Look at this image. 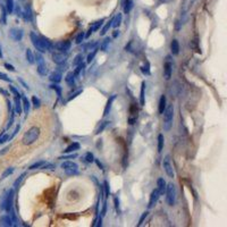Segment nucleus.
Segmentation results:
<instances>
[{
	"label": "nucleus",
	"mask_w": 227,
	"mask_h": 227,
	"mask_svg": "<svg viewBox=\"0 0 227 227\" xmlns=\"http://www.w3.org/2000/svg\"><path fill=\"white\" fill-rule=\"evenodd\" d=\"M39 135H40V129H39V127L33 126V127H31L27 132H25V134L23 135V139H22V143H23L24 145H30V144L34 143V142L38 140Z\"/></svg>",
	"instance_id": "f257e3e1"
},
{
	"label": "nucleus",
	"mask_w": 227,
	"mask_h": 227,
	"mask_svg": "<svg viewBox=\"0 0 227 227\" xmlns=\"http://www.w3.org/2000/svg\"><path fill=\"white\" fill-rule=\"evenodd\" d=\"M164 131L168 132L173 126V118H174V106L169 105L166 106L164 110Z\"/></svg>",
	"instance_id": "f03ea898"
},
{
	"label": "nucleus",
	"mask_w": 227,
	"mask_h": 227,
	"mask_svg": "<svg viewBox=\"0 0 227 227\" xmlns=\"http://www.w3.org/2000/svg\"><path fill=\"white\" fill-rule=\"evenodd\" d=\"M60 167L65 170L66 175L73 176V175H77V174H79V165H77L76 162H74V161L66 160V161H64V162L61 164Z\"/></svg>",
	"instance_id": "7ed1b4c3"
},
{
	"label": "nucleus",
	"mask_w": 227,
	"mask_h": 227,
	"mask_svg": "<svg viewBox=\"0 0 227 227\" xmlns=\"http://www.w3.org/2000/svg\"><path fill=\"white\" fill-rule=\"evenodd\" d=\"M35 61H36V67H38V72L40 75H46L47 74V66H46V59L43 58L41 52H36L34 55Z\"/></svg>",
	"instance_id": "20e7f679"
},
{
	"label": "nucleus",
	"mask_w": 227,
	"mask_h": 227,
	"mask_svg": "<svg viewBox=\"0 0 227 227\" xmlns=\"http://www.w3.org/2000/svg\"><path fill=\"white\" fill-rule=\"evenodd\" d=\"M167 194L166 199H167V203L169 206H174L175 205V201H176V189H175V185L173 183H169L166 187V192Z\"/></svg>",
	"instance_id": "39448f33"
},
{
	"label": "nucleus",
	"mask_w": 227,
	"mask_h": 227,
	"mask_svg": "<svg viewBox=\"0 0 227 227\" xmlns=\"http://www.w3.org/2000/svg\"><path fill=\"white\" fill-rule=\"evenodd\" d=\"M13 201H14V190L10 189V190L6 193V195L3 197L1 208L5 209L6 211H9V210L13 208Z\"/></svg>",
	"instance_id": "423d86ee"
},
{
	"label": "nucleus",
	"mask_w": 227,
	"mask_h": 227,
	"mask_svg": "<svg viewBox=\"0 0 227 227\" xmlns=\"http://www.w3.org/2000/svg\"><path fill=\"white\" fill-rule=\"evenodd\" d=\"M30 38H31L32 44L35 47V49H36L39 52H41V53H43V52H47V50L44 49V47H43V46H42V43H41V39H40V36H39V35H36L34 32H31V34H30Z\"/></svg>",
	"instance_id": "0eeeda50"
},
{
	"label": "nucleus",
	"mask_w": 227,
	"mask_h": 227,
	"mask_svg": "<svg viewBox=\"0 0 227 227\" xmlns=\"http://www.w3.org/2000/svg\"><path fill=\"white\" fill-rule=\"evenodd\" d=\"M162 166H164V169H165L166 174L168 175V177L173 178L174 177V169H173V166H172V164L169 161V157L168 156L165 158V160L162 162Z\"/></svg>",
	"instance_id": "6e6552de"
},
{
	"label": "nucleus",
	"mask_w": 227,
	"mask_h": 227,
	"mask_svg": "<svg viewBox=\"0 0 227 227\" xmlns=\"http://www.w3.org/2000/svg\"><path fill=\"white\" fill-rule=\"evenodd\" d=\"M9 36H10V39H13L14 41H20V40L23 39V31L19 30V28L13 27V28H10V31H9Z\"/></svg>",
	"instance_id": "1a4fd4ad"
},
{
	"label": "nucleus",
	"mask_w": 227,
	"mask_h": 227,
	"mask_svg": "<svg viewBox=\"0 0 227 227\" xmlns=\"http://www.w3.org/2000/svg\"><path fill=\"white\" fill-rule=\"evenodd\" d=\"M56 49L59 50L60 52H67L68 50H71L72 47V42L71 41H60L58 43H56Z\"/></svg>",
	"instance_id": "9d476101"
},
{
	"label": "nucleus",
	"mask_w": 227,
	"mask_h": 227,
	"mask_svg": "<svg viewBox=\"0 0 227 227\" xmlns=\"http://www.w3.org/2000/svg\"><path fill=\"white\" fill-rule=\"evenodd\" d=\"M52 60H53V63H56L57 65H61V64L66 63L67 56L65 55V52H55V53L52 55Z\"/></svg>",
	"instance_id": "9b49d317"
},
{
	"label": "nucleus",
	"mask_w": 227,
	"mask_h": 227,
	"mask_svg": "<svg viewBox=\"0 0 227 227\" xmlns=\"http://www.w3.org/2000/svg\"><path fill=\"white\" fill-rule=\"evenodd\" d=\"M159 197H160V194H159L158 190H153V191L151 192L150 200H149V205H148V208H149V209H151V208H153V207L156 206V203L158 202Z\"/></svg>",
	"instance_id": "f8f14e48"
},
{
	"label": "nucleus",
	"mask_w": 227,
	"mask_h": 227,
	"mask_svg": "<svg viewBox=\"0 0 227 227\" xmlns=\"http://www.w3.org/2000/svg\"><path fill=\"white\" fill-rule=\"evenodd\" d=\"M22 15H23V17H24L25 20H27V22H31V20H32L33 14H32V9H31L30 5H26V6H25V8H24Z\"/></svg>",
	"instance_id": "ddd939ff"
},
{
	"label": "nucleus",
	"mask_w": 227,
	"mask_h": 227,
	"mask_svg": "<svg viewBox=\"0 0 227 227\" xmlns=\"http://www.w3.org/2000/svg\"><path fill=\"white\" fill-rule=\"evenodd\" d=\"M40 39H41L42 46L44 47V49H46L47 51H52V50H53L55 46L51 43V41H50L49 39H47V38H44V36H40Z\"/></svg>",
	"instance_id": "4468645a"
},
{
	"label": "nucleus",
	"mask_w": 227,
	"mask_h": 227,
	"mask_svg": "<svg viewBox=\"0 0 227 227\" xmlns=\"http://www.w3.org/2000/svg\"><path fill=\"white\" fill-rule=\"evenodd\" d=\"M116 94H114L109 99H108V101H107V105H106V107H105V110H104V117H106V116H108L109 113H110V110H112V106H113V102L115 101V99H116Z\"/></svg>",
	"instance_id": "2eb2a0df"
},
{
	"label": "nucleus",
	"mask_w": 227,
	"mask_h": 227,
	"mask_svg": "<svg viewBox=\"0 0 227 227\" xmlns=\"http://www.w3.org/2000/svg\"><path fill=\"white\" fill-rule=\"evenodd\" d=\"M0 225L6 227H11L14 226V223H13V220H11L9 215H5V216H2L0 218Z\"/></svg>",
	"instance_id": "dca6fc26"
},
{
	"label": "nucleus",
	"mask_w": 227,
	"mask_h": 227,
	"mask_svg": "<svg viewBox=\"0 0 227 227\" xmlns=\"http://www.w3.org/2000/svg\"><path fill=\"white\" fill-rule=\"evenodd\" d=\"M157 185H158V192H159V194H164L165 192H166V187H167V183H166V181L164 179V178H159L158 181H157Z\"/></svg>",
	"instance_id": "f3484780"
},
{
	"label": "nucleus",
	"mask_w": 227,
	"mask_h": 227,
	"mask_svg": "<svg viewBox=\"0 0 227 227\" xmlns=\"http://www.w3.org/2000/svg\"><path fill=\"white\" fill-rule=\"evenodd\" d=\"M172 73H173V65H172L169 61H167V63L165 64V72H164L165 79H166V80H169V79L172 77Z\"/></svg>",
	"instance_id": "a211bd4d"
},
{
	"label": "nucleus",
	"mask_w": 227,
	"mask_h": 227,
	"mask_svg": "<svg viewBox=\"0 0 227 227\" xmlns=\"http://www.w3.org/2000/svg\"><path fill=\"white\" fill-rule=\"evenodd\" d=\"M121 19H123V16H121L120 13H118V14L115 15V17L112 19V26H113L114 28L118 27V26L121 24Z\"/></svg>",
	"instance_id": "6ab92c4d"
},
{
	"label": "nucleus",
	"mask_w": 227,
	"mask_h": 227,
	"mask_svg": "<svg viewBox=\"0 0 227 227\" xmlns=\"http://www.w3.org/2000/svg\"><path fill=\"white\" fill-rule=\"evenodd\" d=\"M65 81H66V83L69 86H73L75 84V75H74V73L73 72H68L66 77H65Z\"/></svg>",
	"instance_id": "aec40b11"
},
{
	"label": "nucleus",
	"mask_w": 227,
	"mask_h": 227,
	"mask_svg": "<svg viewBox=\"0 0 227 227\" xmlns=\"http://www.w3.org/2000/svg\"><path fill=\"white\" fill-rule=\"evenodd\" d=\"M166 104H167L166 96H161V97H160V100H159V107H158L159 114L164 113V110L166 109Z\"/></svg>",
	"instance_id": "412c9836"
},
{
	"label": "nucleus",
	"mask_w": 227,
	"mask_h": 227,
	"mask_svg": "<svg viewBox=\"0 0 227 227\" xmlns=\"http://www.w3.org/2000/svg\"><path fill=\"white\" fill-rule=\"evenodd\" d=\"M170 49L173 55H178L179 53V43L177 40H173L170 43Z\"/></svg>",
	"instance_id": "4be33fe9"
},
{
	"label": "nucleus",
	"mask_w": 227,
	"mask_h": 227,
	"mask_svg": "<svg viewBox=\"0 0 227 227\" xmlns=\"http://www.w3.org/2000/svg\"><path fill=\"white\" fill-rule=\"evenodd\" d=\"M22 107H23V110H24V113L28 114L30 112V107H31V104H30V101H28V99L26 98V97H23L22 98Z\"/></svg>",
	"instance_id": "5701e85b"
},
{
	"label": "nucleus",
	"mask_w": 227,
	"mask_h": 227,
	"mask_svg": "<svg viewBox=\"0 0 227 227\" xmlns=\"http://www.w3.org/2000/svg\"><path fill=\"white\" fill-rule=\"evenodd\" d=\"M80 143H77V142H74V143H72L71 145H68L65 150H64V152L65 153H71V152H73V151H76V150H79L80 149Z\"/></svg>",
	"instance_id": "b1692460"
},
{
	"label": "nucleus",
	"mask_w": 227,
	"mask_h": 227,
	"mask_svg": "<svg viewBox=\"0 0 227 227\" xmlns=\"http://www.w3.org/2000/svg\"><path fill=\"white\" fill-rule=\"evenodd\" d=\"M25 56H26V60L28 64H34L35 63V58H34V53L32 52L31 49H26V52H25Z\"/></svg>",
	"instance_id": "393cba45"
},
{
	"label": "nucleus",
	"mask_w": 227,
	"mask_h": 227,
	"mask_svg": "<svg viewBox=\"0 0 227 227\" xmlns=\"http://www.w3.org/2000/svg\"><path fill=\"white\" fill-rule=\"evenodd\" d=\"M61 77H63V75L60 72H55L50 75V81L53 83H59L61 81Z\"/></svg>",
	"instance_id": "a878e982"
},
{
	"label": "nucleus",
	"mask_w": 227,
	"mask_h": 227,
	"mask_svg": "<svg viewBox=\"0 0 227 227\" xmlns=\"http://www.w3.org/2000/svg\"><path fill=\"white\" fill-rule=\"evenodd\" d=\"M144 91H145V82H142L141 84V92H140V105L143 106L145 104V94H144Z\"/></svg>",
	"instance_id": "bb28decb"
},
{
	"label": "nucleus",
	"mask_w": 227,
	"mask_h": 227,
	"mask_svg": "<svg viewBox=\"0 0 227 227\" xmlns=\"http://www.w3.org/2000/svg\"><path fill=\"white\" fill-rule=\"evenodd\" d=\"M22 110H23V108H22V100H20V97H16L15 98V112L16 114H19L22 113Z\"/></svg>",
	"instance_id": "cd10ccee"
},
{
	"label": "nucleus",
	"mask_w": 227,
	"mask_h": 227,
	"mask_svg": "<svg viewBox=\"0 0 227 227\" xmlns=\"http://www.w3.org/2000/svg\"><path fill=\"white\" fill-rule=\"evenodd\" d=\"M132 8H133V0H125L124 1V11H125V14L131 13Z\"/></svg>",
	"instance_id": "c85d7f7f"
},
{
	"label": "nucleus",
	"mask_w": 227,
	"mask_h": 227,
	"mask_svg": "<svg viewBox=\"0 0 227 227\" xmlns=\"http://www.w3.org/2000/svg\"><path fill=\"white\" fill-rule=\"evenodd\" d=\"M104 20H105V19H100V20L96 22V23H94V24H93V25H92V26H91L89 30H90V31H92V33H93V32H97V31H99V30H100V27H101V26H102V24H104Z\"/></svg>",
	"instance_id": "c756f323"
},
{
	"label": "nucleus",
	"mask_w": 227,
	"mask_h": 227,
	"mask_svg": "<svg viewBox=\"0 0 227 227\" xmlns=\"http://www.w3.org/2000/svg\"><path fill=\"white\" fill-rule=\"evenodd\" d=\"M108 124H109V121L108 120H104V121H101L100 123V125L98 126V128L96 129V134L98 135V134H100V133H102L104 132V129L108 126Z\"/></svg>",
	"instance_id": "7c9ffc66"
},
{
	"label": "nucleus",
	"mask_w": 227,
	"mask_h": 227,
	"mask_svg": "<svg viewBox=\"0 0 227 227\" xmlns=\"http://www.w3.org/2000/svg\"><path fill=\"white\" fill-rule=\"evenodd\" d=\"M0 9H1V23L5 25L7 23V10L3 5H0Z\"/></svg>",
	"instance_id": "2f4dec72"
},
{
	"label": "nucleus",
	"mask_w": 227,
	"mask_h": 227,
	"mask_svg": "<svg viewBox=\"0 0 227 227\" xmlns=\"http://www.w3.org/2000/svg\"><path fill=\"white\" fill-rule=\"evenodd\" d=\"M164 144H165V137H164L162 134H159V136H158V152L162 151Z\"/></svg>",
	"instance_id": "473e14b6"
},
{
	"label": "nucleus",
	"mask_w": 227,
	"mask_h": 227,
	"mask_svg": "<svg viewBox=\"0 0 227 227\" xmlns=\"http://www.w3.org/2000/svg\"><path fill=\"white\" fill-rule=\"evenodd\" d=\"M6 10L8 14H13L14 11V0H6Z\"/></svg>",
	"instance_id": "72a5a7b5"
},
{
	"label": "nucleus",
	"mask_w": 227,
	"mask_h": 227,
	"mask_svg": "<svg viewBox=\"0 0 227 227\" xmlns=\"http://www.w3.org/2000/svg\"><path fill=\"white\" fill-rule=\"evenodd\" d=\"M46 162H47V161H44V160H40V161L34 162L33 165H31V166L28 167V169H30V170H34V169H36V168H41Z\"/></svg>",
	"instance_id": "f704fd0d"
},
{
	"label": "nucleus",
	"mask_w": 227,
	"mask_h": 227,
	"mask_svg": "<svg viewBox=\"0 0 227 227\" xmlns=\"http://www.w3.org/2000/svg\"><path fill=\"white\" fill-rule=\"evenodd\" d=\"M26 176V173H23L15 182H14V189H18V186L22 184V182H23V179H24V177Z\"/></svg>",
	"instance_id": "c9c22d12"
},
{
	"label": "nucleus",
	"mask_w": 227,
	"mask_h": 227,
	"mask_svg": "<svg viewBox=\"0 0 227 227\" xmlns=\"http://www.w3.org/2000/svg\"><path fill=\"white\" fill-rule=\"evenodd\" d=\"M109 43H110V39H109V38H106V39L104 40L102 44L100 46V49H101L102 51H107V49H108V46H109Z\"/></svg>",
	"instance_id": "e433bc0d"
},
{
	"label": "nucleus",
	"mask_w": 227,
	"mask_h": 227,
	"mask_svg": "<svg viewBox=\"0 0 227 227\" xmlns=\"http://www.w3.org/2000/svg\"><path fill=\"white\" fill-rule=\"evenodd\" d=\"M98 50H99L98 48H94V49L92 50V52H90V53H89V56H88V63H89V64H90V63H91V61L94 59L96 55L98 53Z\"/></svg>",
	"instance_id": "4c0bfd02"
},
{
	"label": "nucleus",
	"mask_w": 227,
	"mask_h": 227,
	"mask_svg": "<svg viewBox=\"0 0 227 227\" xmlns=\"http://www.w3.org/2000/svg\"><path fill=\"white\" fill-rule=\"evenodd\" d=\"M14 173V168L13 167H9V168H7L3 173H2V175H1V179H5L6 177H8L9 175H11Z\"/></svg>",
	"instance_id": "58836bf2"
},
{
	"label": "nucleus",
	"mask_w": 227,
	"mask_h": 227,
	"mask_svg": "<svg viewBox=\"0 0 227 227\" xmlns=\"http://www.w3.org/2000/svg\"><path fill=\"white\" fill-rule=\"evenodd\" d=\"M112 27V20H109L108 23H106V25L102 27V30L100 31V35H105L107 32H108V30Z\"/></svg>",
	"instance_id": "ea45409f"
},
{
	"label": "nucleus",
	"mask_w": 227,
	"mask_h": 227,
	"mask_svg": "<svg viewBox=\"0 0 227 227\" xmlns=\"http://www.w3.org/2000/svg\"><path fill=\"white\" fill-rule=\"evenodd\" d=\"M82 59H83V56H82V53H79V55H76V56H75V58H74V60H73V66H77L79 64H81V63H82Z\"/></svg>",
	"instance_id": "a19ab883"
},
{
	"label": "nucleus",
	"mask_w": 227,
	"mask_h": 227,
	"mask_svg": "<svg viewBox=\"0 0 227 227\" xmlns=\"http://www.w3.org/2000/svg\"><path fill=\"white\" fill-rule=\"evenodd\" d=\"M84 67H85V64H84L83 61H82L81 64H79V65L76 66V69L74 71V75H75V76H79V75H80V73H81V71H82Z\"/></svg>",
	"instance_id": "79ce46f5"
},
{
	"label": "nucleus",
	"mask_w": 227,
	"mask_h": 227,
	"mask_svg": "<svg viewBox=\"0 0 227 227\" xmlns=\"http://www.w3.org/2000/svg\"><path fill=\"white\" fill-rule=\"evenodd\" d=\"M84 38H85V34H84V32H81V33H80V34L76 36V39H75V43H76V44H81V43L83 42Z\"/></svg>",
	"instance_id": "37998d69"
},
{
	"label": "nucleus",
	"mask_w": 227,
	"mask_h": 227,
	"mask_svg": "<svg viewBox=\"0 0 227 227\" xmlns=\"http://www.w3.org/2000/svg\"><path fill=\"white\" fill-rule=\"evenodd\" d=\"M32 104H33V107H34V108H40V106H41L39 98H36L35 96L32 97Z\"/></svg>",
	"instance_id": "c03bdc74"
},
{
	"label": "nucleus",
	"mask_w": 227,
	"mask_h": 227,
	"mask_svg": "<svg viewBox=\"0 0 227 227\" xmlns=\"http://www.w3.org/2000/svg\"><path fill=\"white\" fill-rule=\"evenodd\" d=\"M51 89H53V90L57 92V94H58V97H59V98L61 97V88H60L59 85H57V83L52 84V85H51Z\"/></svg>",
	"instance_id": "a18cd8bd"
},
{
	"label": "nucleus",
	"mask_w": 227,
	"mask_h": 227,
	"mask_svg": "<svg viewBox=\"0 0 227 227\" xmlns=\"http://www.w3.org/2000/svg\"><path fill=\"white\" fill-rule=\"evenodd\" d=\"M148 215H149V212H148V211H145V212H143V214H142V216H141V218H140V220H139V224H137V226H141V225L143 224L144 219L148 217Z\"/></svg>",
	"instance_id": "49530a36"
},
{
	"label": "nucleus",
	"mask_w": 227,
	"mask_h": 227,
	"mask_svg": "<svg viewBox=\"0 0 227 227\" xmlns=\"http://www.w3.org/2000/svg\"><path fill=\"white\" fill-rule=\"evenodd\" d=\"M55 168H56V166L52 165V164H49V162H46V164L41 167V169H55Z\"/></svg>",
	"instance_id": "de8ad7c7"
},
{
	"label": "nucleus",
	"mask_w": 227,
	"mask_h": 227,
	"mask_svg": "<svg viewBox=\"0 0 227 227\" xmlns=\"http://www.w3.org/2000/svg\"><path fill=\"white\" fill-rule=\"evenodd\" d=\"M9 140H10V136H9L8 134H3L2 136H0V144L7 142V141H9Z\"/></svg>",
	"instance_id": "09e8293b"
},
{
	"label": "nucleus",
	"mask_w": 227,
	"mask_h": 227,
	"mask_svg": "<svg viewBox=\"0 0 227 227\" xmlns=\"http://www.w3.org/2000/svg\"><path fill=\"white\" fill-rule=\"evenodd\" d=\"M104 185H105V194H106L105 197L107 198V197L109 195V193H110V189H109V185H108V182L106 181V182L104 183Z\"/></svg>",
	"instance_id": "8fccbe9b"
},
{
	"label": "nucleus",
	"mask_w": 227,
	"mask_h": 227,
	"mask_svg": "<svg viewBox=\"0 0 227 227\" xmlns=\"http://www.w3.org/2000/svg\"><path fill=\"white\" fill-rule=\"evenodd\" d=\"M82 92H83V90H77V91H76L75 93H73V94H72V96H71V97L68 98V101H71V100H73L74 98H76V97H77L79 94H81Z\"/></svg>",
	"instance_id": "3c124183"
},
{
	"label": "nucleus",
	"mask_w": 227,
	"mask_h": 227,
	"mask_svg": "<svg viewBox=\"0 0 227 227\" xmlns=\"http://www.w3.org/2000/svg\"><path fill=\"white\" fill-rule=\"evenodd\" d=\"M85 159H86V161L88 162H92L94 159H93V154L91 153V152H88L86 154H85Z\"/></svg>",
	"instance_id": "603ef678"
},
{
	"label": "nucleus",
	"mask_w": 227,
	"mask_h": 227,
	"mask_svg": "<svg viewBox=\"0 0 227 227\" xmlns=\"http://www.w3.org/2000/svg\"><path fill=\"white\" fill-rule=\"evenodd\" d=\"M77 157V154L76 153H72V154H68V156H64V157H60L59 159H74V158H76Z\"/></svg>",
	"instance_id": "864d4df0"
},
{
	"label": "nucleus",
	"mask_w": 227,
	"mask_h": 227,
	"mask_svg": "<svg viewBox=\"0 0 227 227\" xmlns=\"http://www.w3.org/2000/svg\"><path fill=\"white\" fill-rule=\"evenodd\" d=\"M0 80L6 81V82H11V80H10L6 74H3V73H0Z\"/></svg>",
	"instance_id": "5fc2aeb1"
},
{
	"label": "nucleus",
	"mask_w": 227,
	"mask_h": 227,
	"mask_svg": "<svg viewBox=\"0 0 227 227\" xmlns=\"http://www.w3.org/2000/svg\"><path fill=\"white\" fill-rule=\"evenodd\" d=\"M9 89H10V91L15 94V97H20V94H19V92H18V90H17L16 88H14V86H9Z\"/></svg>",
	"instance_id": "6e6d98bb"
},
{
	"label": "nucleus",
	"mask_w": 227,
	"mask_h": 227,
	"mask_svg": "<svg viewBox=\"0 0 227 227\" xmlns=\"http://www.w3.org/2000/svg\"><path fill=\"white\" fill-rule=\"evenodd\" d=\"M5 67L8 69V71H10V72H16V69H15V67L13 66V65H9V64H5Z\"/></svg>",
	"instance_id": "4d7b16f0"
},
{
	"label": "nucleus",
	"mask_w": 227,
	"mask_h": 227,
	"mask_svg": "<svg viewBox=\"0 0 227 227\" xmlns=\"http://www.w3.org/2000/svg\"><path fill=\"white\" fill-rule=\"evenodd\" d=\"M106 211H107V202L105 201V202H104V208H102V211H101V216H102V217L106 215Z\"/></svg>",
	"instance_id": "13d9d810"
},
{
	"label": "nucleus",
	"mask_w": 227,
	"mask_h": 227,
	"mask_svg": "<svg viewBox=\"0 0 227 227\" xmlns=\"http://www.w3.org/2000/svg\"><path fill=\"white\" fill-rule=\"evenodd\" d=\"M19 82H20V83H22V85H23V86H24V88H25V89H27V90H28V89H30V88H28V85H27V84H26V83H25V82H24V81H23V80H22V79H19Z\"/></svg>",
	"instance_id": "bf43d9fd"
},
{
	"label": "nucleus",
	"mask_w": 227,
	"mask_h": 227,
	"mask_svg": "<svg viewBox=\"0 0 227 227\" xmlns=\"http://www.w3.org/2000/svg\"><path fill=\"white\" fill-rule=\"evenodd\" d=\"M115 206H116V209L118 210V208H119V200H118V198H115Z\"/></svg>",
	"instance_id": "052dcab7"
},
{
	"label": "nucleus",
	"mask_w": 227,
	"mask_h": 227,
	"mask_svg": "<svg viewBox=\"0 0 227 227\" xmlns=\"http://www.w3.org/2000/svg\"><path fill=\"white\" fill-rule=\"evenodd\" d=\"M118 34H119V31H117V30H116V31H114L113 36H114V38H117V35H118Z\"/></svg>",
	"instance_id": "680f3d73"
},
{
	"label": "nucleus",
	"mask_w": 227,
	"mask_h": 227,
	"mask_svg": "<svg viewBox=\"0 0 227 227\" xmlns=\"http://www.w3.org/2000/svg\"><path fill=\"white\" fill-rule=\"evenodd\" d=\"M97 164H98V166H99V167H102V165H101V164H100L98 160H97Z\"/></svg>",
	"instance_id": "e2e57ef3"
},
{
	"label": "nucleus",
	"mask_w": 227,
	"mask_h": 227,
	"mask_svg": "<svg viewBox=\"0 0 227 227\" xmlns=\"http://www.w3.org/2000/svg\"><path fill=\"white\" fill-rule=\"evenodd\" d=\"M0 57H1V50H0Z\"/></svg>",
	"instance_id": "0e129e2a"
}]
</instances>
